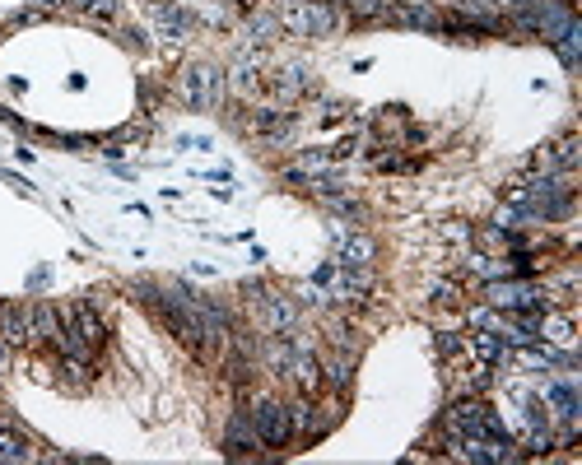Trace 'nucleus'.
<instances>
[{"instance_id":"1","label":"nucleus","mask_w":582,"mask_h":465,"mask_svg":"<svg viewBox=\"0 0 582 465\" xmlns=\"http://www.w3.org/2000/svg\"><path fill=\"white\" fill-rule=\"evenodd\" d=\"M275 19H280V28H289L294 38H326V33L340 24V14L331 0H280Z\"/></svg>"},{"instance_id":"2","label":"nucleus","mask_w":582,"mask_h":465,"mask_svg":"<svg viewBox=\"0 0 582 465\" xmlns=\"http://www.w3.org/2000/svg\"><path fill=\"white\" fill-rule=\"evenodd\" d=\"M177 93H182V103H187L191 112H210V107H219V98H224V75H219L210 61H191V66L182 70Z\"/></svg>"},{"instance_id":"3","label":"nucleus","mask_w":582,"mask_h":465,"mask_svg":"<svg viewBox=\"0 0 582 465\" xmlns=\"http://www.w3.org/2000/svg\"><path fill=\"white\" fill-rule=\"evenodd\" d=\"M243 293H252V307H257V317H261V326H266V335H289L298 326L294 298L266 289V284H257V279H252V284H243Z\"/></svg>"},{"instance_id":"4","label":"nucleus","mask_w":582,"mask_h":465,"mask_svg":"<svg viewBox=\"0 0 582 465\" xmlns=\"http://www.w3.org/2000/svg\"><path fill=\"white\" fill-rule=\"evenodd\" d=\"M252 428H257V438H261V447H285L289 438H294V428H289V405H280V400H257L252 405Z\"/></svg>"},{"instance_id":"5","label":"nucleus","mask_w":582,"mask_h":465,"mask_svg":"<svg viewBox=\"0 0 582 465\" xmlns=\"http://www.w3.org/2000/svg\"><path fill=\"white\" fill-rule=\"evenodd\" d=\"M489 307L499 312H545V298L527 284H503V279H489Z\"/></svg>"},{"instance_id":"6","label":"nucleus","mask_w":582,"mask_h":465,"mask_svg":"<svg viewBox=\"0 0 582 465\" xmlns=\"http://www.w3.org/2000/svg\"><path fill=\"white\" fill-rule=\"evenodd\" d=\"M578 159H582V140L578 135H564V140H550V145L531 159V168H536V173H564L569 177L573 168H578Z\"/></svg>"},{"instance_id":"7","label":"nucleus","mask_w":582,"mask_h":465,"mask_svg":"<svg viewBox=\"0 0 582 465\" xmlns=\"http://www.w3.org/2000/svg\"><path fill=\"white\" fill-rule=\"evenodd\" d=\"M373 256H378V247H373L368 233H345V228H336V266L373 270Z\"/></svg>"},{"instance_id":"8","label":"nucleus","mask_w":582,"mask_h":465,"mask_svg":"<svg viewBox=\"0 0 582 465\" xmlns=\"http://www.w3.org/2000/svg\"><path fill=\"white\" fill-rule=\"evenodd\" d=\"M0 340L10 349L33 345V307L28 303H5L0 307Z\"/></svg>"},{"instance_id":"9","label":"nucleus","mask_w":582,"mask_h":465,"mask_svg":"<svg viewBox=\"0 0 582 465\" xmlns=\"http://www.w3.org/2000/svg\"><path fill=\"white\" fill-rule=\"evenodd\" d=\"M252 135H261L266 145H289V135H294V117L289 112H280V107H261V112H252Z\"/></svg>"},{"instance_id":"10","label":"nucleus","mask_w":582,"mask_h":465,"mask_svg":"<svg viewBox=\"0 0 582 465\" xmlns=\"http://www.w3.org/2000/svg\"><path fill=\"white\" fill-rule=\"evenodd\" d=\"M289 428H294V438H317L322 433V414H317V405H312V396L303 391V396L289 405Z\"/></svg>"},{"instance_id":"11","label":"nucleus","mask_w":582,"mask_h":465,"mask_svg":"<svg viewBox=\"0 0 582 465\" xmlns=\"http://www.w3.org/2000/svg\"><path fill=\"white\" fill-rule=\"evenodd\" d=\"M285 377L298 386V391H308V396H312V391L322 386V359H317V354H308V349H298Z\"/></svg>"},{"instance_id":"12","label":"nucleus","mask_w":582,"mask_h":465,"mask_svg":"<svg viewBox=\"0 0 582 465\" xmlns=\"http://www.w3.org/2000/svg\"><path fill=\"white\" fill-rule=\"evenodd\" d=\"M149 19L159 24L163 38H173V42L191 38V19H187L182 10H177V5H168V0H163V5H154V10H149Z\"/></svg>"},{"instance_id":"13","label":"nucleus","mask_w":582,"mask_h":465,"mask_svg":"<svg viewBox=\"0 0 582 465\" xmlns=\"http://www.w3.org/2000/svg\"><path fill=\"white\" fill-rule=\"evenodd\" d=\"M224 447H229L233 456L257 452V447H261L257 428H252V419H247V414H233V419H229V433H224Z\"/></svg>"},{"instance_id":"14","label":"nucleus","mask_w":582,"mask_h":465,"mask_svg":"<svg viewBox=\"0 0 582 465\" xmlns=\"http://www.w3.org/2000/svg\"><path fill=\"white\" fill-rule=\"evenodd\" d=\"M322 382L336 386V391H350V382H354V354L350 349H340V354H331V359L322 363Z\"/></svg>"},{"instance_id":"15","label":"nucleus","mask_w":582,"mask_h":465,"mask_svg":"<svg viewBox=\"0 0 582 465\" xmlns=\"http://www.w3.org/2000/svg\"><path fill=\"white\" fill-rule=\"evenodd\" d=\"M275 93L285 98V103H294V98H303V93H312V80H308V70L303 66H289L275 75Z\"/></svg>"},{"instance_id":"16","label":"nucleus","mask_w":582,"mask_h":465,"mask_svg":"<svg viewBox=\"0 0 582 465\" xmlns=\"http://www.w3.org/2000/svg\"><path fill=\"white\" fill-rule=\"evenodd\" d=\"M61 335V312L52 303H38L33 307V345H47Z\"/></svg>"},{"instance_id":"17","label":"nucleus","mask_w":582,"mask_h":465,"mask_svg":"<svg viewBox=\"0 0 582 465\" xmlns=\"http://www.w3.org/2000/svg\"><path fill=\"white\" fill-rule=\"evenodd\" d=\"M471 349H475V359L485 363V368H494V363H499L503 354H508V345H503V335L485 331V326H480V331L471 335Z\"/></svg>"},{"instance_id":"18","label":"nucleus","mask_w":582,"mask_h":465,"mask_svg":"<svg viewBox=\"0 0 582 465\" xmlns=\"http://www.w3.org/2000/svg\"><path fill=\"white\" fill-rule=\"evenodd\" d=\"M0 461H33V447H28L24 433H14V428H0Z\"/></svg>"},{"instance_id":"19","label":"nucleus","mask_w":582,"mask_h":465,"mask_svg":"<svg viewBox=\"0 0 582 465\" xmlns=\"http://www.w3.org/2000/svg\"><path fill=\"white\" fill-rule=\"evenodd\" d=\"M224 84H229L233 93H257V61H238V66L224 75Z\"/></svg>"},{"instance_id":"20","label":"nucleus","mask_w":582,"mask_h":465,"mask_svg":"<svg viewBox=\"0 0 582 465\" xmlns=\"http://www.w3.org/2000/svg\"><path fill=\"white\" fill-rule=\"evenodd\" d=\"M550 405L564 424H578V396H573V386H550Z\"/></svg>"},{"instance_id":"21","label":"nucleus","mask_w":582,"mask_h":465,"mask_svg":"<svg viewBox=\"0 0 582 465\" xmlns=\"http://www.w3.org/2000/svg\"><path fill=\"white\" fill-rule=\"evenodd\" d=\"M541 340H550V345H573V321L569 317H541Z\"/></svg>"},{"instance_id":"22","label":"nucleus","mask_w":582,"mask_h":465,"mask_svg":"<svg viewBox=\"0 0 582 465\" xmlns=\"http://www.w3.org/2000/svg\"><path fill=\"white\" fill-rule=\"evenodd\" d=\"M345 5H350L354 19H378L382 14V0H345Z\"/></svg>"},{"instance_id":"23","label":"nucleus","mask_w":582,"mask_h":465,"mask_svg":"<svg viewBox=\"0 0 582 465\" xmlns=\"http://www.w3.org/2000/svg\"><path fill=\"white\" fill-rule=\"evenodd\" d=\"M80 10L94 14V19H112V14H117V5H112V0H80Z\"/></svg>"},{"instance_id":"24","label":"nucleus","mask_w":582,"mask_h":465,"mask_svg":"<svg viewBox=\"0 0 582 465\" xmlns=\"http://www.w3.org/2000/svg\"><path fill=\"white\" fill-rule=\"evenodd\" d=\"M438 354H457V335H438Z\"/></svg>"},{"instance_id":"25","label":"nucleus","mask_w":582,"mask_h":465,"mask_svg":"<svg viewBox=\"0 0 582 465\" xmlns=\"http://www.w3.org/2000/svg\"><path fill=\"white\" fill-rule=\"evenodd\" d=\"M5 363H10V345L0 340V372H5Z\"/></svg>"}]
</instances>
